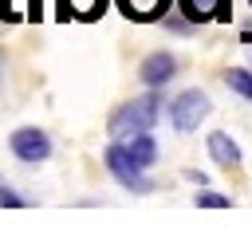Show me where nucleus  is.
I'll return each instance as SVG.
<instances>
[{
  "mask_svg": "<svg viewBox=\"0 0 252 240\" xmlns=\"http://www.w3.org/2000/svg\"><path fill=\"white\" fill-rule=\"evenodd\" d=\"M122 142V150L142 165V169H150L154 161H158V142L150 138V130H142V134H130V138H118Z\"/></svg>",
  "mask_w": 252,
  "mask_h": 240,
  "instance_id": "6e6552de",
  "label": "nucleus"
},
{
  "mask_svg": "<svg viewBox=\"0 0 252 240\" xmlns=\"http://www.w3.org/2000/svg\"><path fill=\"white\" fill-rule=\"evenodd\" d=\"M193 205H201V209H228V205H232V197H224V193H213V189H201Z\"/></svg>",
  "mask_w": 252,
  "mask_h": 240,
  "instance_id": "f8f14e48",
  "label": "nucleus"
},
{
  "mask_svg": "<svg viewBox=\"0 0 252 240\" xmlns=\"http://www.w3.org/2000/svg\"><path fill=\"white\" fill-rule=\"evenodd\" d=\"M8 150H12L20 161L39 165V161H47V157H51V134H47V130H39V126H20V130H12Z\"/></svg>",
  "mask_w": 252,
  "mask_h": 240,
  "instance_id": "20e7f679",
  "label": "nucleus"
},
{
  "mask_svg": "<svg viewBox=\"0 0 252 240\" xmlns=\"http://www.w3.org/2000/svg\"><path fill=\"white\" fill-rule=\"evenodd\" d=\"M220 79H224V87H232L240 98H248V102H252V71H248V67H228Z\"/></svg>",
  "mask_w": 252,
  "mask_h": 240,
  "instance_id": "9d476101",
  "label": "nucleus"
},
{
  "mask_svg": "<svg viewBox=\"0 0 252 240\" xmlns=\"http://www.w3.org/2000/svg\"><path fill=\"white\" fill-rule=\"evenodd\" d=\"M106 4L110 0H67V12H71V20H98L106 12Z\"/></svg>",
  "mask_w": 252,
  "mask_h": 240,
  "instance_id": "9b49d317",
  "label": "nucleus"
},
{
  "mask_svg": "<svg viewBox=\"0 0 252 240\" xmlns=\"http://www.w3.org/2000/svg\"><path fill=\"white\" fill-rule=\"evenodd\" d=\"M181 16L193 24H209V20H228L232 0H177Z\"/></svg>",
  "mask_w": 252,
  "mask_h": 240,
  "instance_id": "423d86ee",
  "label": "nucleus"
},
{
  "mask_svg": "<svg viewBox=\"0 0 252 240\" xmlns=\"http://www.w3.org/2000/svg\"><path fill=\"white\" fill-rule=\"evenodd\" d=\"M185 181H193V185H201V189H205L209 173H201V169H185Z\"/></svg>",
  "mask_w": 252,
  "mask_h": 240,
  "instance_id": "dca6fc26",
  "label": "nucleus"
},
{
  "mask_svg": "<svg viewBox=\"0 0 252 240\" xmlns=\"http://www.w3.org/2000/svg\"><path fill=\"white\" fill-rule=\"evenodd\" d=\"M161 114V98L158 94H142V98H130L122 102L114 114H110V138H130V134H142L158 122Z\"/></svg>",
  "mask_w": 252,
  "mask_h": 240,
  "instance_id": "f257e3e1",
  "label": "nucleus"
},
{
  "mask_svg": "<svg viewBox=\"0 0 252 240\" xmlns=\"http://www.w3.org/2000/svg\"><path fill=\"white\" fill-rule=\"evenodd\" d=\"M55 16H59V20H71V12H67V0H55Z\"/></svg>",
  "mask_w": 252,
  "mask_h": 240,
  "instance_id": "f3484780",
  "label": "nucleus"
},
{
  "mask_svg": "<svg viewBox=\"0 0 252 240\" xmlns=\"http://www.w3.org/2000/svg\"><path fill=\"white\" fill-rule=\"evenodd\" d=\"M114 4H118V12H122L126 20L154 24V20H165V12H169L173 0H114Z\"/></svg>",
  "mask_w": 252,
  "mask_h": 240,
  "instance_id": "0eeeda50",
  "label": "nucleus"
},
{
  "mask_svg": "<svg viewBox=\"0 0 252 240\" xmlns=\"http://www.w3.org/2000/svg\"><path fill=\"white\" fill-rule=\"evenodd\" d=\"M209 110H213L209 94H205L201 87H189V90H181V94L169 102V122H173L177 134H193V130L209 118Z\"/></svg>",
  "mask_w": 252,
  "mask_h": 240,
  "instance_id": "f03ea898",
  "label": "nucleus"
},
{
  "mask_svg": "<svg viewBox=\"0 0 252 240\" xmlns=\"http://www.w3.org/2000/svg\"><path fill=\"white\" fill-rule=\"evenodd\" d=\"M102 161H106V169L114 173V181H118L122 189H130V193H154V181L142 177V165L122 150V142H110L106 153H102Z\"/></svg>",
  "mask_w": 252,
  "mask_h": 240,
  "instance_id": "7ed1b4c3",
  "label": "nucleus"
},
{
  "mask_svg": "<svg viewBox=\"0 0 252 240\" xmlns=\"http://www.w3.org/2000/svg\"><path fill=\"white\" fill-rule=\"evenodd\" d=\"M0 75H4V51H0Z\"/></svg>",
  "mask_w": 252,
  "mask_h": 240,
  "instance_id": "a211bd4d",
  "label": "nucleus"
},
{
  "mask_svg": "<svg viewBox=\"0 0 252 240\" xmlns=\"http://www.w3.org/2000/svg\"><path fill=\"white\" fill-rule=\"evenodd\" d=\"M209 157H213L217 165H224V169H236V165H240V146H236L224 130H217V134H209Z\"/></svg>",
  "mask_w": 252,
  "mask_h": 240,
  "instance_id": "1a4fd4ad",
  "label": "nucleus"
},
{
  "mask_svg": "<svg viewBox=\"0 0 252 240\" xmlns=\"http://www.w3.org/2000/svg\"><path fill=\"white\" fill-rule=\"evenodd\" d=\"M24 20H43V0H28L24 4Z\"/></svg>",
  "mask_w": 252,
  "mask_h": 240,
  "instance_id": "2eb2a0df",
  "label": "nucleus"
},
{
  "mask_svg": "<svg viewBox=\"0 0 252 240\" xmlns=\"http://www.w3.org/2000/svg\"><path fill=\"white\" fill-rule=\"evenodd\" d=\"M173 75H177V59H173L169 51H150V55L142 59V67H138V79H142L146 87H165Z\"/></svg>",
  "mask_w": 252,
  "mask_h": 240,
  "instance_id": "39448f33",
  "label": "nucleus"
},
{
  "mask_svg": "<svg viewBox=\"0 0 252 240\" xmlns=\"http://www.w3.org/2000/svg\"><path fill=\"white\" fill-rule=\"evenodd\" d=\"M0 205H4V209H24V205H28V197H20L12 185H4V181H0Z\"/></svg>",
  "mask_w": 252,
  "mask_h": 240,
  "instance_id": "ddd939ff",
  "label": "nucleus"
},
{
  "mask_svg": "<svg viewBox=\"0 0 252 240\" xmlns=\"http://www.w3.org/2000/svg\"><path fill=\"white\" fill-rule=\"evenodd\" d=\"M161 24H165V28H169V31H177V35H189V31H193V28H197V24H193V20H161Z\"/></svg>",
  "mask_w": 252,
  "mask_h": 240,
  "instance_id": "4468645a",
  "label": "nucleus"
}]
</instances>
